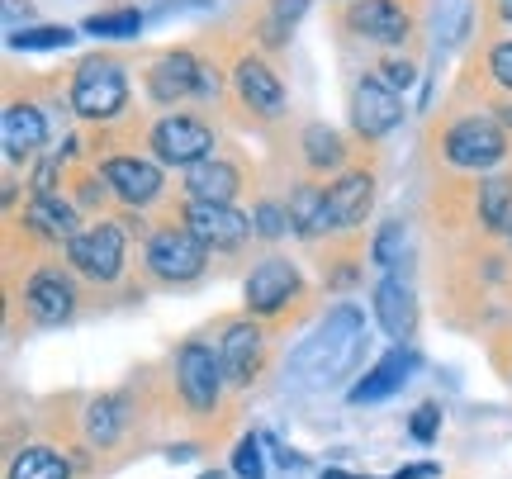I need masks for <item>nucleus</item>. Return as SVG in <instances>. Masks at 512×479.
I'll list each match as a JSON object with an SVG mask.
<instances>
[{
	"label": "nucleus",
	"mask_w": 512,
	"mask_h": 479,
	"mask_svg": "<svg viewBox=\"0 0 512 479\" xmlns=\"http://www.w3.org/2000/svg\"><path fill=\"white\" fill-rule=\"evenodd\" d=\"M384 86L389 91H408L413 86V67L408 62H384Z\"/></svg>",
	"instance_id": "nucleus-36"
},
{
	"label": "nucleus",
	"mask_w": 512,
	"mask_h": 479,
	"mask_svg": "<svg viewBox=\"0 0 512 479\" xmlns=\"http://www.w3.org/2000/svg\"><path fill=\"white\" fill-rule=\"evenodd\" d=\"M176 385H181V394H185V404L190 408H200V413L219 408L223 385H228L223 356L214 347H204V342L181 347V356H176Z\"/></svg>",
	"instance_id": "nucleus-5"
},
{
	"label": "nucleus",
	"mask_w": 512,
	"mask_h": 479,
	"mask_svg": "<svg viewBox=\"0 0 512 479\" xmlns=\"http://www.w3.org/2000/svg\"><path fill=\"white\" fill-rule=\"evenodd\" d=\"M261 351H266V337H261V328L252 318H242V323H233L223 332L219 356H223V370H228V385H252L256 370H261Z\"/></svg>",
	"instance_id": "nucleus-15"
},
{
	"label": "nucleus",
	"mask_w": 512,
	"mask_h": 479,
	"mask_svg": "<svg viewBox=\"0 0 512 479\" xmlns=\"http://www.w3.org/2000/svg\"><path fill=\"white\" fill-rule=\"evenodd\" d=\"M351 124L361 138H384L403 124V100L399 91H389L380 76H361L351 91Z\"/></svg>",
	"instance_id": "nucleus-8"
},
{
	"label": "nucleus",
	"mask_w": 512,
	"mask_h": 479,
	"mask_svg": "<svg viewBox=\"0 0 512 479\" xmlns=\"http://www.w3.org/2000/svg\"><path fill=\"white\" fill-rule=\"evenodd\" d=\"M181 228H190L204 247L223 252V247H238V242L252 233V219H247V214H238L233 204H200V200H190V204H185Z\"/></svg>",
	"instance_id": "nucleus-9"
},
{
	"label": "nucleus",
	"mask_w": 512,
	"mask_h": 479,
	"mask_svg": "<svg viewBox=\"0 0 512 479\" xmlns=\"http://www.w3.org/2000/svg\"><path fill=\"white\" fill-rule=\"evenodd\" d=\"M200 62L190 53H166L152 62V72H147V95L157 100V105H176L185 95H200Z\"/></svg>",
	"instance_id": "nucleus-16"
},
{
	"label": "nucleus",
	"mask_w": 512,
	"mask_h": 479,
	"mask_svg": "<svg viewBox=\"0 0 512 479\" xmlns=\"http://www.w3.org/2000/svg\"><path fill=\"white\" fill-rule=\"evenodd\" d=\"M347 24L351 34L370 38V43H384V48H394L408 38V10H403L399 0H351L347 10Z\"/></svg>",
	"instance_id": "nucleus-13"
},
{
	"label": "nucleus",
	"mask_w": 512,
	"mask_h": 479,
	"mask_svg": "<svg viewBox=\"0 0 512 479\" xmlns=\"http://www.w3.org/2000/svg\"><path fill=\"white\" fill-rule=\"evenodd\" d=\"M508 238H512V223H508Z\"/></svg>",
	"instance_id": "nucleus-41"
},
{
	"label": "nucleus",
	"mask_w": 512,
	"mask_h": 479,
	"mask_svg": "<svg viewBox=\"0 0 512 479\" xmlns=\"http://www.w3.org/2000/svg\"><path fill=\"white\" fill-rule=\"evenodd\" d=\"M124 418H128L124 399L100 394V399H91V408H86V437H91L95 446H114L119 442V432H124Z\"/></svg>",
	"instance_id": "nucleus-25"
},
{
	"label": "nucleus",
	"mask_w": 512,
	"mask_h": 479,
	"mask_svg": "<svg viewBox=\"0 0 512 479\" xmlns=\"http://www.w3.org/2000/svg\"><path fill=\"white\" fill-rule=\"evenodd\" d=\"M323 479H356V475H342V470H323Z\"/></svg>",
	"instance_id": "nucleus-39"
},
{
	"label": "nucleus",
	"mask_w": 512,
	"mask_h": 479,
	"mask_svg": "<svg viewBox=\"0 0 512 479\" xmlns=\"http://www.w3.org/2000/svg\"><path fill=\"white\" fill-rule=\"evenodd\" d=\"M24 223L34 228L38 238H53V242H72L76 233H81L76 204H67L62 195H34L29 209H24Z\"/></svg>",
	"instance_id": "nucleus-23"
},
{
	"label": "nucleus",
	"mask_w": 512,
	"mask_h": 479,
	"mask_svg": "<svg viewBox=\"0 0 512 479\" xmlns=\"http://www.w3.org/2000/svg\"><path fill=\"white\" fill-rule=\"evenodd\" d=\"M10 479H72V465L53 446H24L10 461Z\"/></svg>",
	"instance_id": "nucleus-24"
},
{
	"label": "nucleus",
	"mask_w": 512,
	"mask_h": 479,
	"mask_svg": "<svg viewBox=\"0 0 512 479\" xmlns=\"http://www.w3.org/2000/svg\"><path fill=\"white\" fill-rule=\"evenodd\" d=\"M185 190H190V200H200V204H233V195L242 190V176H238V166L209 157V162L185 171Z\"/></svg>",
	"instance_id": "nucleus-21"
},
{
	"label": "nucleus",
	"mask_w": 512,
	"mask_h": 479,
	"mask_svg": "<svg viewBox=\"0 0 512 479\" xmlns=\"http://www.w3.org/2000/svg\"><path fill=\"white\" fill-rule=\"evenodd\" d=\"M200 95H219V72H209V67H204L200 72Z\"/></svg>",
	"instance_id": "nucleus-37"
},
{
	"label": "nucleus",
	"mask_w": 512,
	"mask_h": 479,
	"mask_svg": "<svg viewBox=\"0 0 512 479\" xmlns=\"http://www.w3.org/2000/svg\"><path fill=\"white\" fill-rule=\"evenodd\" d=\"M361 351H366V318H361V309H351V304H337V309L294 347L290 375L304 389H328L356 370Z\"/></svg>",
	"instance_id": "nucleus-1"
},
{
	"label": "nucleus",
	"mask_w": 512,
	"mask_h": 479,
	"mask_svg": "<svg viewBox=\"0 0 512 479\" xmlns=\"http://www.w3.org/2000/svg\"><path fill=\"white\" fill-rule=\"evenodd\" d=\"M294 295H299V271H294L285 257H266L252 276H247V309L261 318L280 314Z\"/></svg>",
	"instance_id": "nucleus-10"
},
{
	"label": "nucleus",
	"mask_w": 512,
	"mask_h": 479,
	"mask_svg": "<svg viewBox=\"0 0 512 479\" xmlns=\"http://www.w3.org/2000/svg\"><path fill=\"white\" fill-rule=\"evenodd\" d=\"M375 318H380V328L394 342H413V332H418V299H413V290L403 280L384 276L375 285Z\"/></svg>",
	"instance_id": "nucleus-17"
},
{
	"label": "nucleus",
	"mask_w": 512,
	"mask_h": 479,
	"mask_svg": "<svg viewBox=\"0 0 512 479\" xmlns=\"http://www.w3.org/2000/svg\"><path fill=\"white\" fill-rule=\"evenodd\" d=\"M233 470H238L242 479H261L266 461H261V442H256V437H242L238 442V451H233Z\"/></svg>",
	"instance_id": "nucleus-33"
},
{
	"label": "nucleus",
	"mask_w": 512,
	"mask_h": 479,
	"mask_svg": "<svg viewBox=\"0 0 512 479\" xmlns=\"http://www.w3.org/2000/svg\"><path fill=\"white\" fill-rule=\"evenodd\" d=\"M233 86H238V100L261 119H280L285 114V86L280 76L261 62V57H242L233 67Z\"/></svg>",
	"instance_id": "nucleus-12"
},
{
	"label": "nucleus",
	"mask_w": 512,
	"mask_h": 479,
	"mask_svg": "<svg viewBox=\"0 0 512 479\" xmlns=\"http://www.w3.org/2000/svg\"><path fill=\"white\" fill-rule=\"evenodd\" d=\"M403 247H408V228H403L399 219H389L380 233H375V242H370V261H375L380 271H394L403 261Z\"/></svg>",
	"instance_id": "nucleus-28"
},
{
	"label": "nucleus",
	"mask_w": 512,
	"mask_h": 479,
	"mask_svg": "<svg viewBox=\"0 0 512 479\" xmlns=\"http://www.w3.org/2000/svg\"><path fill=\"white\" fill-rule=\"evenodd\" d=\"M204 479H223V475H204Z\"/></svg>",
	"instance_id": "nucleus-40"
},
{
	"label": "nucleus",
	"mask_w": 512,
	"mask_h": 479,
	"mask_svg": "<svg viewBox=\"0 0 512 479\" xmlns=\"http://www.w3.org/2000/svg\"><path fill=\"white\" fill-rule=\"evenodd\" d=\"M152 152H157V162L190 171V166L214 157V129L204 119H190V114H166L152 129Z\"/></svg>",
	"instance_id": "nucleus-6"
},
{
	"label": "nucleus",
	"mask_w": 512,
	"mask_h": 479,
	"mask_svg": "<svg viewBox=\"0 0 512 479\" xmlns=\"http://www.w3.org/2000/svg\"><path fill=\"white\" fill-rule=\"evenodd\" d=\"M441 157L460 171H489L508 157V133L498 129L489 114H470V119H460L446 129L441 138Z\"/></svg>",
	"instance_id": "nucleus-3"
},
{
	"label": "nucleus",
	"mask_w": 512,
	"mask_h": 479,
	"mask_svg": "<svg viewBox=\"0 0 512 479\" xmlns=\"http://www.w3.org/2000/svg\"><path fill=\"white\" fill-rule=\"evenodd\" d=\"M67 257H72V266L86 280L110 285V280H119V271H124V228L110 219L86 223V228L67 242Z\"/></svg>",
	"instance_id": "nucleus-4"
},
{
	"label": "nucleus",
	"mask_w": 512,
	"mask_h": 479,
	"mask_svg": "<svg viewBox=\"0 0 512 479\" xmlns=\"http://www.w3.org/2000/svg\"><path fill=\"white\" fill-rule=\"evenodd\" d=\"M437 423H441L437 404H422L418 413H413V437H418V442H432V437H437Z\"/></svg>",
	"instance_id": "nucleus-35"
},
{
	"label": "nucleus",
	"mask_w": 512,
	"mask_h": 479,
	"mask_svg": "<svg viewBox=\"0 0 512 479\" xmlns=\"http://www.w3.org/2000/svg\"><path fill=\"white\" fill-rule=\"evenodd\" d=\"M252 233L256 238H280V233H290V209H280V204H256Z\"/></svg>",
	"instance_id": "nucleus-32"
},
{
	"label": "nucleus",
	"mask_w": 512,
	"mask_h": 479,
	"mask_svg": "<svg viewBox=\"0 0 512 479\" xmlns=\"http://www.w3.org/2000/svg\"><path fill=\"white\" fill-rule=\"evenodd\" d=\"M408 370H413V356H408L403 347L384 351L380 361L366 370V380L351 385V404H380V399H389V394L408 380Z\"/></svg>",
	"instance_id": "nucleus-20"
},
{
	"label": "nucleus",
	"mask_w": 512,
	"mask_h": 479,
	"mask_svg": "<svg viewBox=\"0 0 512 479\" xmlns=\"http://www.w3.org/2000/svg\"><path fill=\"white\" fill-rule=\"evenodd\" d=\"M48 143V119H43V110L38 105H5V114H0V148H5V157L10 162H29L38 148Z\"/></svg>",
	"instance_id": "nucleus-14"
},
{
	"label": "nucleus",
	"mask_w": 512,
	"mask_h": 479,
	"mask_svg": "<svg viewBox=\"0 0 512 479\" xmlns=\"http://www.w3.org/2000/svg\"><path fill=\"white\" fill-rule=\"evenodd\" d=\"M143 29V15L138 10H114V15H91L86 19V34L95 38H128Z\"/></svg>",
	"instance_id": "nucleus-30"
},
{
	"label": "nucleus",
	"mask_w": 512,
	"mask_h": 479,
	"mask_svg": "<svg viewBox=\"0 0 512 479\" xmlns=\"http://www.w3.org/2000/svg\"><path fill=\"white\" fill-rule=\"evenodd\" d=\"M304 10H309V0H271V10H266V19H261V43H266V48L290 43L294 24L304 19Z\"/></svg>",
	"instance_id": "nucleus-27"
},
{
	"label": "nucleus",
	"mask_w": 512,
	"mask_h": 479,
	"mask_svg": "<svg viewBox=\"0 0 512 479\" xmlns=\"http://www.w3.org/2000/svg\"><path fill=\"white\" fill-rule=\"evenodd\" d=\"M10 43H15V48H67V43H72V29H57V24H38V29H19Z\"/></svg>",
	"instance_id": "nucleus-31"
},
{
	"label": "nucleus",
	"mask_w": 512,
	"mask_h": 479,
	"mask_svg": "<svg viewBox=\"0 0 512 479\" xmlns=\"http://www.w3.org/2000/svg\"><path fill=\"white\" fill-rule=\"evenodd\" d=\"M328 200H332V219H337V228L366 223L370 204H375V176H370V171H347L337 185H328Z\"/></svg>",
	"instance_id": "nucleus-19"
},
{
	"label": "nucleus",
	"mask_w": 512,
	"mask_h": 479,
	"mask_svg": "<svg viewBox=\"0 0 512 479\" xmlns=\"http://www.w3.org/2000/svg\"><path fill=\"white\" fill-rule=\"evenodd\" d=\"M128 100L124 67L114 57H86L72 76V110L81 119H114Z\"/></svg>",
	"instance_id": "nucleus-2"
},
{
	"label": "nucleus",
	"mask_w": 512,
	"mask_h": 479,
	"mask_svg": "<svg viewBox=\"0 0 512 479\" xmlns=\"http://www.w3.org/2000/svg\"><path fill=\"white\" fill-rule=\"evenodd\" d=\"M24 304H29V314L38 323H67L76 309V295H72V280L62 276V271H38L29 285H24Z\"/></svg>",
	"instance_id": "nucleus-18"
},
{
	"label": "nucleus",
	"mask_w": 512,
	"mask_h": 479,
	"mask_svg": "<svg viewBox=\"0 0 512 479\" xmlns=\"http://www.w3.org/2000/svg\"><path fill=\"white\" fill-rule=\"evenodd\" d=\"M100 181L110 185L128 209H143V204H152L162 195V171L152 162H143V157H110L100 166Z\"/></svg>",
	"instance_id": "nucleus-11"
},
{
	"label": "nucleus",
	"mask_w": 512,
	"mask_h": 479,
	"mask_svg": "<svg viewBox=\"0 0 512 479\" xmlns=\"http://www.w3.org/2000/svg\"><path fill=\"white\" fill-rule=\"evenodd\" d=\"M498 10H503V19L512 24V0H498Z\"/></svg>",
	"instance_id": "nucleus-38"
},
{
	"label": "nucleus",
	"mask_w": 512,
	"mask_h": 479,
	"mask_svg": "<svg viewBox=\"0 0 512 479\" xmlns=\"http://www.w3.org/2000/svg\"><path fill=\"white\" fill-rule=\"evenodd\" d=\"M204 257H209V247H204L190 228H157L152 242H147V266H152V276L171 280V285H185V280L200 276Z\"/></svg>",
	"instance_id": "nucleus-7"
},
{
	"label": "nucleus",
	"mask_w": 512,
	"mask_h": 479,
	"mask_svg": "<svg viewBox=\"0 0 512 479\" xmlns=\"http://www.w3.org/2000/svg\"><path fill=\"white\" fill-rule=\"evenodd\" d=\"M479 214L489 228H508L512 223V181H489L479 190Z\"/></svg>",
	"instance_id": "nucleus-29"
},
{
	"label": "nucleus",
	"mask_w": 512,
	"mask_h": 479,
	"mask_svg": "<svg viewBox=\"0 0 512 479\" xmlns=\"http://www.w3.org/2000/svg\"><path fill=\"white\" fill-rule=\"evenodd\" d=\"M489 76H494L503 91H512V43H498L489 53Z\"/></svg>",
	"instance_id": "nucleus-34"
},
{
	"label": "nucleus",
	"mask_w": 512,
	"mask_h": 479,
	"mask_svg": "<svg viewBox=\"0 0 512 479\" xmlns=\"http://www.w3.org/2000/svg\"><path fill=\"white\" fill-rule=\"evenodd\" d=\"M285 209H290V228L299 233V238H323V233L337 228V219H332V200H328L323 185H299Z\"/></svg>",
	"instance_id": "nucleus-22"
},
{
	"label": "nucleus",
	"mask_w": 512,
	"mask_h": 479,
	"mask_svg": "<svg viewBox=\"0 0 512 479\" xmlns=\"http://www.w3.org/2000/svg\"><path fill=\"white\" fill-rule=\"evenodd\" d=\"M304 157H309L313 171H337V166L347 162V143L328 124H309L304 129Z\"/></svg>",
	"instance_id": "nucleus-26"
}]
</instances>
